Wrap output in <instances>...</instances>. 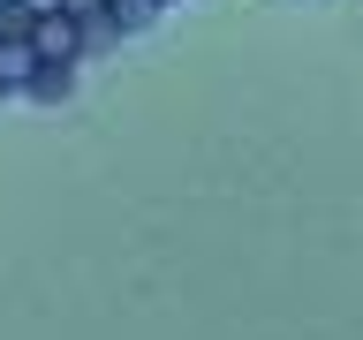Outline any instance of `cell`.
I'll return each mask as SVG.
<instances>
[{"label":"cell","instance_id":"1","mask_svg":"<svg viewBox=\"0 0 363 340\" xmlns=\"http://www.w3.org/2000/svg\"><path fill=\"white\" fill-rule=\"evenodd\" d=\"M30 45H38V53H61V61H68V45H76V23H68V16H38Z\"/></svg>","mask_w":363,"mask_h":340}]
</instances>
